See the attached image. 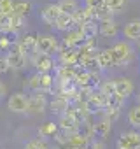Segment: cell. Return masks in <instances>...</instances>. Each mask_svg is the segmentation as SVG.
<instances>
[{"instance_id": "52a82bcc", "label": "cell", "mask_w": 140, "mask_h": 149, "mask_svg": "<svg viewBox=\"0 0 140 149\" xmlns=\"http://www.w3.org/2000/svg\"><path fill=\"white\" fill-rule=\"evenodd\" d=\"M26 100H28V97L23 91H16V93L9 95L7 109L14 114H26Z\"/></svg>"}, {"instance_id": "ac0fdd59", "label": "cell", "mask_w": 140, "mask_h": 149, "mask_svg": "<svg viewBox=\"0 0 140 149\" xmlns=\"http://www.w3.org/2000/svg\"><path fill=\"white\" fill-rule=\"evenodd\" d=\"M67 146H70V147H77V149H86V147L89 146V139L79 130L77 133H72V135H70Z\"/></svg>"}, {"instance_id": "d4e9b609", "label": "cell", "mask_w": 140, "mask_h": 149, "mask_svg": "<svg viewBox=\"0 0 140 149\" xmlns=\"http://www.w3.org/2000/svg\"><path fill=\"white\" fill-rule=\"evenodd\" d=\"M128 121L131 126L140 130V104H135L130 111H128Z\"/></svg>"}, {"instance_id": "30bf717a", "label": "cell", "mask_w": 140, "mask_h": 149, "mask_svg": "<svg viewBox=\"0 0 140 149\" xmlns=\"http://www.w3.org/2000/svg\"><path fill=\"white\" fill-rule=\"evenodd\" d=\"M37 35H39V33H35V32H23V33H19V35H18L16 42H18V46L23 49V53H25V54H28V53H33V51H35Z\"/></svg>"}, {"instance_id": "5b68a950", "label": "cell", "mask_w": 140, "mask_h": 149, "mask_svg": "<svg viewBox=\"0 0 140 149\" xmlns=\"http://www.w3.org/2000/svg\"><path fill=\"white\" fill-rule=\"evenodd\" d=\"M47 98L42 93H32L26 100V114H42L47 109Z\"/></svg>"}, {"instance_id": "9a60e30c", "label": "cell", "mask_w": 140, "mask_h": 149, "mask_svg": "<svg viewBox=\"0 0 140 149\" xmlns=\"http://www.w3.org/2000/svg\"><path fill=\"white\" fill-rule=\"evenodd\" d=\"M77 28H79V32H81L84 42H86V40H95V37H96V33H98V23H96V21H88V23H84V25H81V26H77Z\"/></svg>"}, {"instance_id": "83f0119b", "label": "cell", "mask_w": 140, "mask_h": 149, "mask_svg": "<svg viewBox=\"0 0 140 149\" xmlns=\"http://www.w3.org/2000/svg\"><path fill=\"white\" fill-rule=\"evenodd\" d=\"M12 7H14V0H0V14L11 16L12 14Z\"/></svg>"}, {"instance_id": "e575fe53", "label": "cell", "mask_w": 140, "mask_h": 149, "mask_svg": "<svg viewBox=\"0 0 140 149\" xmlns=\"http://www.w3.org/2000/svg\"><path fill=\"white\" fill-rule=\"evenodd\" d=\"M6 93H7V88H6V84H4L2 81H0V98H4Z\"/></svg>"}, {"instance_id": "277c9868", "label": "cell", "mask_w": 140, "mask_h": 149, "mask_svg": "<svg viewBox=\"0 0 140 149\" xmlns=\"http://www.w3.org/2000/svg\"><path fill=\"white\" fill-rule=\"evenodd\" d=\"M32 65L35 67V70L39 74H51L53 70H56V61L49 54L32 53Z\"/></svg>"}, {"instance_id": "3957f363", "label": "cell", "mask_w": 140, "mask_h": 149, "mask_svg": "<svg viewBox=\"0 0 140 149\" xmlns=\"http://www.w3.org/2000/svg\"><path fill=\"white\" fill-rule=\"evenodd\" d=\"M6 56H7V61H9V68L11 70H21V68H25V65H26V54L23 53V49L18 46L16 40H12V44L7 49Z\"/></svg>"}, {"instance_id": "ba28073f", "label": "cell", "mask_w": 140, "mask_h": 149, "mask_svg": "<svg viewBox=\"0 0 140 149\" xmlns=\"http://www.w3.org/2000/svg\"><path fill=\"white\" fill-rule=\"evenodd\" d=\"M56 125H58V128H60L61 132H67V133H70V135H72V133H77V132L81 130V123L76 119L74 114H70L68 111L60 116V121H58Z\"/></svg>"}, {"instance_id": "1f68e13d", "label": "cell", "mask_w": 140, "mask_h": 149, "mask_svg": "<svg viewBox=\"0 0 140 149\" xmlns=\"http://www.w3.org/2000/svg\"><path fill=\"white\" fill-rule=\"evenodd\" d=\"M11 44H12V39H9V35H0V51H6L7 53V49L11 47Z\"/></svg>"}, {"instance_id": "cb8c5ba5", "label": "cell", "mask_w": 140, "mask_h": 149, "mask_svg": "<svg viewBox=\"0 0 140 149\" xmlns=\"http://www.w3.org/2000/svg\"><path fill=\"white\" fill-rule=\"evenodd\" d=\"M58 125L56 123H44L39 128V139H46V137H54L58 133Z\"/></svg>"}, {"instance_id": "5bb4252c", "label": "cell", "mask_w": 140, "mask_h": 149, "mask_svg": "<svg viewBox=\"0 0 140 149\" xmlns=\"http://www.w3.org/2000/svg\"><path fill=\"white\" fill-rule=\"evenodd\" d=\"M47 107H49V111L53 112V114H65L67 111H68V107H70V102L67 100V98H63V97H54L49 104H47Z\"/></svg>"}, {"instance_id": "8992f818", "label": "cell", "mask_w": 140, "mask_h": 149, "mask_svg": "<svg viewBox=\"0 0 140 149\" xmlns=\"http://www.w3.org/2000/svg\"><path fill=\"white\" fill-rule=\"evenodd\" d=\"M140 147V133L131 130V132H123L116 142V149H138Z\"/></svg>"}, {"instance_id": "74e56055", "label": "cell", "mask_w": 140, "mask_h": 149, "mask_svg": "<svg viewBox=\"0 0 140 149\" xmlns=\"http://www.w3.org/2000/svg\"><path fill=\"white\" fill-rule=\"evenodd\" d=\"M49 149H60V147H51V146H49Z\"/></svg>"}, {"instance_id": "d6986e66", "label": "cell", "mask_w": 140, "mask_h": 149, "mask_svg": "<svg viewBox=\"0 0 140 149\" xmlns=\"http://www.w3.org/2000/svg\"><path fill=\"white\" fill-rule=\"evenodd\" d=\"M9 21H11V33L12 35H19V33L25 32V28H26V18L25 16L11 14Z\"/></svg>"}, {"instance_id": "4fadbf2b", "label": "cell", "mask_w": 140, "mask_h": 149, "mask_svg": "<svg viewBox=\"0 0 140 149\" xmlns=\"http://www.w3.org/2000/svg\"><path fill=\"white\" fill-rule=\"evenodd\" d=\"M114 90H116V95H117V97H121L123 100H126V98L133 93L135 86H133V83H131L128 77H119V79L114 81Z\"/></svg>"}, {"instance_id": "9c48e42d", "label": "cell", "mask_w": 140, "mask_h": 149, "mask_svg": "<svg viewBox=\"0 0 140 149\" xmlns=\"http://www.w3.org/2000/svg\"><path fill=\"white\" fill-rule=\"evenodd\" d=\"M60 53V61L61 65H67V67H74L79 63V47H72V49H67L60 44L58 51Z\"/></svg>"}, {"instance_id": "8fae6325", "label": "cell", "mask_w": 140, "mask_h": 149, "mask_svg": "<svg viewBox=\"0 0 140 149\" xmlns=\"http://www.w3.org/2000/svg\"><path fill=\"white\" fill-rule=\"evenodd\" d=\"M82 35L79 32V28H72L65 32V37L61 39V46L67 47V49H72V47H81L82 46Z\"/></svg>"}, {"instance_id": "7a4b0ae2", "label": "cell", "mask_w": 140, "mask_h": 149, "mask_svg": "<svg viewBox=\"0 0 140 149\" xmlns=\"http://www.w3.org/2000/svg\"><path fill=\"white\" fill-rule=\"evenodd\" d=\"M58 47H60V40L54 35H51V33H40V35H37V42H35V51L33 53L53 56V53H56Z\"/></svg>"}, {"instance_id": "f1b7e54d", "label": "cell", "mask_w": 140, "mask_h": 149, "mask_svg": "<svg viewBox=\"0 0 140 149\" xmlns=\"http://www.w3.org/2000/svg\"><path fill=\"white\" fill-rule=\"evenodd\" d=\"M98 91H102L105 97H110V95H114V93H116V90H114V81H105V83H100V86H98Z\"/></svg>"}, {"instance_id": "d590c367", "label": "cell", "mask_w": 140, "mask_h": 149, "mask_svg": "<svg viewBox=\"0 0 140 149\" xmlns=\"http://www.w3.org/2000/svg\"><path fill=\"white\" fill-rule=\"evenodd\" d=\"M137 100H138V104H140V91H138V95H137Z\"/></svg>"}, {"instance_id": "d6a6232c", "label": "cell", "mask_w": 140, "mask_h": 149, "mask_svg": "<svg viewBox=\"0 0 140 149\" xmlns=\"http://www.w3.org/2000/svg\"><path fill=\"white\" fill-rule=\"evenodd\" d=\"M11 68H9V61H7V56L6 54H0V74H7Z\"/></svg>"}, {"instance_id": "44dd1931", "label": "cell", "mask_w": 140, "mask_h": 149, "mask_svg": "<svg viewBox=\"0 0 140 149\" xmlns=\"http://www.w3.org/2000/svg\"><path fill=\"white\" fill-rule=\"evenodd\" d=\"M96 63H98V70H103L107 67H112V49H102L96 53Z\"/></svg>"}, {"instance_id": "7c38bea8", "label": "cell", "mask_w": 140, "mask_h": 149, "mask_svg": "<svg viewBox=\"0 0 140 149\" xmlns=\"http://www.w3.org/2000/svg\"><path fill=\"white\" fill-rule=\"evenodd\" d=\"M60 14H61V11H60L58 4H47V6H44L42 11H40V19H42L46 25L53 26L54 21L60 18Z\"/></svg>"}, {"instance_id": "e0dca14e", "label": "cell", "mask_w": 140, "mask_h": 149, "mask_svg": "<svg viewBox=\"0 0 140 149\" xmlns=\"http://www.w3.org/2000/svg\"><path fill=\"white\" fill-rule=\"evenodd\" d=\"M119 32L117 23L114 19H107V21H100L98 23V33L103 37H116Z\"/></svg>"}, {"instance_id": "ffe728a7", "label": "cell", "mask_w": 140, "mask_h": 149, "mask_svg": "<svg viewBox=\"0 0 140 149\" xmlns=\"http://www.w3.org/2000/svg\"><path fill=\"white\" fill-rule=\"evenodd\" d=\"M123 35L126 39L137 40L140 37V19H131L130 23H126L124 25V30H123Z\"/></svg>"}, {"instance_id": "4316f807", "label": "cell", "mask_w": 140, "mask_h": 149, "mask_svg": "<svg viewBox=\"0 0 140 149\" xmlns=\"http://www.w3.org/2000/svg\"><path fill=\"white\" fill-rule=\"evenodd\" d=\"M23 149H49V146L46 144L44 139H33V140H28Z\"/></svg>"}, {"instance_id": "8d00e7d4", "label": "cell", "mask_w": 140, "mask_h": 149, "mask_svg": "<svg viewBox=\"0 0 140 149\" xmlns=\"http://www.w3.org/2000/svg\"><path fill=\"white\" fill-rule=\"evenodd\" d=\"M137 44H138V47H140V37H138V39H137Z\"/></svg>"}, {"instance_id": "6da1fadb", "label": "cell", "mask_w": 140, "mask_h": 149, "mask_svg": "<svg viewBox=\"0 0 140 149\" xmlns=\"http://www.w3.org/2000/svg\"><path fill=\"white\" fill-rule=\"evenodd\" d=\"M110 49H112V65L126 67L133 61V49L128 42H117Z\"/></svg>"}, {"instance_id": "4dcf8cb0", "label": "cell", "mask_w": 140, "mask_h": 149, "mask_svg": "<svg viewBox=\"0 0 140 149\" xmlns=\"http://www.w3.org/2000/svg\"><path fill=\"white\" fill-rule=\"evenodd\" d=\"M103 6L114 13V11H117V9H121V7L124 6V0H105Z\"/></svg>"}, {"instance_id": "484cf974", "label": "cell", "mask_w": 140, "mask_h": 149, "mask_svg": "<svg viewBox=\"0 0 140 149\" xmlns=\"http://www.w3.org/2000/svg\"><path fill=\"white\" fill-rule=\"evenodd\" d=\"M102 112H103V119L109 121L110 125H112L114 121H117L119 116H121V111H119V109H112V107H105Z\"/></svg>"}, {"instance_id": "836d02e7", "label": "cell", "mask_w": 140, "mask_h": 149, "mask_svg": "<svg viewBox=\"0 0 140 149\" xmlns=\"http://www.w3.org/2000/svg\"><path fill=\"white\" fill-rule=\"evenodd\" d=\"M84 2H86V7H89V9H100V7H103L105 0H84Z\"/></svg>"}, {"instance_id": "f546056e", "label": "cell", "mask_w": 140, "mask_h": 149, "mask_svg": "<svg viewBox=\"0 0 140 149\" xmlns=\"http://www.w3.org/2000/svg\"><path fill=\"white\" fill-rule=\"evenodd\" d=\"M123 104H124V100H123L121 97H117V95L114 93V95H110V97H109V102H107V107H112V109H119V111H121V107H123Z\"/></svg>"}, {"instance_id": "603a6c76", "label": "cell", "mask_w": 140, "mask_h": 149, "mask_svg": "<svg viewBox=\"0 0 140 149\" xmlns=\"http://www.w3.org/2000/svg\"><path fill=\"white\" fill-rule=\"evenodd\" d=\"M32 9V4L28 0H14V7H12V14H18V16H25L30 13Z\"/></svg>"}, {"instance_id": "7402d4cb", "label": "cell", "mask_w": 140, "mask_h": 149, "mask_svg": "<svg viewBox=\"0 0 140 149\" xmlns=\"http://www.w3.org/2000/svg\"><path fill=\"white\" fill-rule=\"evenodd\" d=\"M58 7L63 14H70L74 16L77 11H79V0H60L58 2Z\"/></svg>"}, {"instance_id": "2e32d148", "label": "cell", "mask_w": 140, "mask_h": 149, "mask_svg": "<svg viewBox=\"0 0 140 149\" xmlns=\"http://www.w3.org/2000/svg\"><path fill=\"white\" fill-rule=\"evenodd\" d=\"M58 32H68V30H72V28H77L76 26V23H74V18L70 16V14H60V18L54 21V25H53Z\"/></svg>"}]
</instances>
